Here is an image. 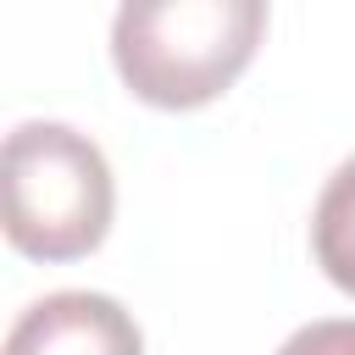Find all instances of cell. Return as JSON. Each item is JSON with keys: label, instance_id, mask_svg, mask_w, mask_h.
Returning <instances> with one entry per match:
<instances>
[{"label": "cell", "instance_id": "6da1fadb", "mask_svg": "<svg viewBox=\"0 0 355 355\" xmlns=\"http://www.w3.org/2000/svg\"><path fill=\"white\" fill-rule=\"evenodd\" d=\"M266 33L261 0H128L111 17V61L133 100L194 111L233 89Z\"/></svg>", "mask_w": 355, "mask_h": 355}, {"label": "cell", "instance_id": "7a4b0ae2", "mask_svg": "<svg viewBox=\"0 0 355 355\" xmlns=\"http://www.w3.org/2000/svg\"><path fill=\"white\" fill-rule=\"evenodd\" d=\"M6 239L33 261H78L105 244L116 183L105 150L67 122H17L0 155Z\"/></svg>", "mask_w": 355, "mask_h": 355}, {"label": "cell", "instance_id": "3957f363", "mask_svg": "<svg viewBox=\"0 0 355 355\" xmlns=\"http://www.w3.org/2000/svg\"><path fill=\"white\" fill-rule=\"evenodd\" d=\"M6 355H144V333L111 294L61 288L11 322Z\"/></svg>", "mask_w": 355, "mask_h": 355}, {"label": "cell", "instance_id": "277c9868", "mask_svg": "<svg viewBox=\"0 0 355 355\" xmlns=\"http://www.w3.org/2000/svg\"><path fill=\"white\" fill-rule=\"evenodd\" d=\"M311 250L327 283L355 294V155L322 183V200L311 211Z\"/></svg>", "mask_w": 355, "mask_h": 355}, {"label": "cell", "instance_id": "5b68a950", "mask_svg": "<svg viewBox=\"0 0 355 355\" xmlns=\"http://www.w3.org/2000/svg\"><path fill=\"white\" fill-rule=\"evenodd\" d=\"M277 355H355V316H322L283 338Z\"/></svg>", "mask_w": 355, "mask_h": 355}]
</instances>
